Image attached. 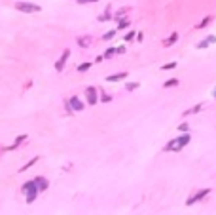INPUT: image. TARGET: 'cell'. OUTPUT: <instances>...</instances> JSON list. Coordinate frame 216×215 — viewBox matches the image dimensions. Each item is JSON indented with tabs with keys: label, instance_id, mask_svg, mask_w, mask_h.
<instances>
[{
	"label": "cell",
	"instance_id": "8",
	"mask_svg": "<svg viewBox=\"0 0 216 215\" xmlns=\"http://www.w3.org/2000/svg\"><path fill=\"white\" fill-rule=\"evenodd\" d=\"M127 76H129L127 72H116V74L106 76V82H121V80H125Z\"/></svg>",
	"mask_w": 216,
	"mask_h": 215
},
{
	"label": "cell",
	"instance_id": "19",
	"mask_svg": "<svg viewBox=\"0 0 216 215\" xmlns=\"http://www.w3.org/2000/svg\"><path fill=\"white\" fill-rule=\"evenodd\" d=\"M210 21H212V15H207V17H205V19L201 21V23L197 25V29H203V27H207V25L210 23Z\"/></svg>",
	"mask_w": 216,
	"mask_h": 215
},
{
	"label": "cell",
	"instance_id": "16",
	"mask_svg": "<svg viewBox=\"0 0 216 215\" xmlns=\"http://www.w3.org/2000/svg\"><path fill=\"white\" fill-rule=\"evenodd\" d=\"M38 160H40V156H34V158H32V160H30L29 164H25V166H23V167H19V173H21V172H25V169H29L30 166H34V164H36Z\"/></svg>",
	"mask_w": 216,
	"mask_h": 215
},
{
	"label": "cell",
	"instance_id": "6",
	"mask_svg": "<svg viewBox=\"0 0 216 215\" xmlns=\"http://www.w3.org/2000/svg\"><path fill=\"white\" fill-rule=\"evenodd\" d=\"M209 192H210V188H203V190H199V192H197V194H193V196H191V198H190V200H188L186 204H188V206H191V204H195V202H199V200H201L203 196H207V194H209Z\"/></svg>",
	"mask_w": 216,
	"mask_h": 215
},
{
	"label": "cell",
	"instance_id": "17",
	"mask_svg": "<svg viewBox=\"0 0 216 215\" xmlns=\"http://www.w3.org/2000/svg\"><path fill=\"white\" fill-rule=\"evenodd\" d=\"M116 53H118V48H116V46H114V48H108V50L104 52V59H110L112 55H116Z\"/></svg>",
	"mask_w": 216,
	"mask_h": 215
},
{
	"label": "cell",
	"instance_id": "11",
	"mask_svg": "<svg viewBox=\"0 0 216 215\" xmlns=\"http://www.w3.org/2000/svg\"><path fill=\"white\" fill-rule=\"evenodd\" d=\"M176 40H178V32H173V35H171L167 40H163V46H165V48H169V46H173Z\"/></svg>",
	"mask_w": 216,
	"mask_h": 215
},
{
	"label": "cell",
	"instance_id": "14",
	"mask_svg": "<svg viewBox=\"0 0 216 215\" xmlns=\"http://www.w3.org/2000/svg\"><path fill=\"white\" fill-rule=\"evenodd\" d=\"M127 12H131V8H129V6H127V8H121L120 12H116V15H114V21H121L123 14H127Z\"/></svg>",
	"mask_w": 216,
	"mask_h": 215
},
{
	"label": "cell",
	"instance_id": "5",
	"mask_svg": "<svg viewBox=\"0 0 216 215\" xmlns=\"http://www.w3.org/2000/svg\"><path fill=\"white\" fill-rule=\"evenodd\" d=\"M85 99H87V105H95L97 101H99V97H97V89H95L93 86H89V88L85 89Z\"/></svg>",
	"mask_w": 216,
	"mask_h": 215
},
{
	"label": "cell",
	"instance_id": "25",
	"mask_svg": "<svg viewBox=\"0 0 216 215\" xmlns=\"http://www.w3.org/2000/svg\"><path fill=\"white\" fill-rule=\"evenodd\" d=\"M100 101H102V103H108V101H112V95H108V93L102 92L100 93Z\"/></svg>",
	"mask_w": 216,
	"mask_h": 215
},
{
	"label": "cell",
	"instance_id": "20",
	"mask_svg": "<svg viewBox=\"0 0 216 215\" xmlns=\"http://www.w3.org/2000/svg\"><path fill=\"white\" fill-rule=\"evenodd\" d=\"M173 86H178V78H171L163 84V88H173Z\"/></svg>",
	"mask_w": 216,
	"mask_h": 215
},
{
	"label": "cell",
	"instance_id": "2",
	"mask_svg": "<svg viewBox=\"0 0 216 215\" xmlns=\"http://www.w3.org/2000/svg\"><path fill=\"white\" fill-rule=\"evenodd\" d=\"M23 192H25V200H27V204H32L34 200H36V196H38V187H36V183L34 181H27L25 185H23Z\"/></svg>",
	"mask_w": 216,
	"mask_h": 215
},
{
	"label": "cell",
	"instance_id": "3",
	"mask_svg": "<svg viewBox=\"0 0 216 215\" xmlns=\"http://www.w3.org/2000/svg\"><path fill=\"white\" fill-rule=\"evenodd\" d=\"M15 10H19V12H23V14H38L42 8H40L38 4L23 2V0H19V2H15Z\"/></svg>",
	"mask_w": 216,
	"mask_h": 215
},
{
	"label": "cell",
	"instance_id": "18",
	"mask_svg": "<svg viewBox=\"0 0 216 215\" xmlns=\"http://www.w3.org/2000/svg\"><path fill=\"white\" fill-rule=\"evenodd\" d=\"M118 35V29H114V31H108V32H104V35H102V40H110V38H114Z\"/></svg>",
	"mask_w": 216,
	"mask_h": 215
},
{
	"label": "cell",
	"instance_id": "26",
	"mask_svg": "<svg viewBox=\"0 0 216 215\" xmlns=\"http://www.w3.org/2000/svg\"><path fill=\"white\" fill-rule=\"evenodd\" d=\"M135 36H136V32H135V31H129L127 35H125V42H131V40H133Z\"/></svg>",
	"mask_w": 216,
	"mask_h": 215
},
{
	"label": "cell",
	"instance_id": "29",
	"mask_svg": "<svg viewBox=\"0 0 216 215\" xmlns=\"http://www.w3.org/2000/svg\"><path fill=\"white\" fill-rule=\"evenodd\" d=\"M188 128H190L188 124H180V126H178V130H180V131H188Z\"/></svg>",
	"mask_w": 216,
	"mask_h": 215
},
{
	"label": "cell",
	"instance_id": "28",
	"mask_svg": "<svg viewBox=\"0 0 216 215\" xmlns=\"http://www.w3.org/2000/svg\"><path fill=\"white\" fill-rule=\"evenodd\" d=\"M116 48H118V55H121V53L127 52V48H125V46H116Z\"/></svg>",
	"mask_w": 216,
	"mask_h": 215
},
{
	"label": "cell",
	"instance_id": "22",
	"mask_svg": "<svg viewBox=\"0 0 216 215\" xmlns=\"http://www.w3.org/2000/svg\"><path fill=\"white\" fill-rule=\"evenodd\" d=\"M136 88H139V82H127L125 84V89H127V92H133Z\"/></svg>",
	"mask_w": 216,
	"mask_h": 215
},
{
	"label": "cell",
	"instance_id": "1",
	"mask_svg": "<svg viewBox=\"0 0 216 215\" xmlns=\"http://www.w3.org/2000/svg\"><path fill=\"white\" fill-rule=\"evenodd\" d=\"M190 133H184V135H180V137H175L173 141H169L167 145H165V152H178V151H182L184 147L190 143Z\"/></svg>",
	"mask_w": 216,
	"mask_h": 215
},
{
	"label": "cell",
	"instance_id": "12",
	"mask_svg": "<svg viewBox=\"0 0 216 215\" xmlns=\"http://www.w3.org/2000/svg\"><path fill=\"white\" fill-rule=\"evenodd\" d=\"M89 44H91V36H80L78 38V46L80 48H87Z\"/></svg>",
	"mask_w": 216,
	"mask_h": 215
},
{
	"label": "cell",
	"instance_id": "27",
	"mask_svg": "<svg viewBox=\"0 0 216 215\" xmlns=\"http://www.w3.org/2000/svg\"><path fill=\"white\" fill-rule=\"evenodd\" d=\"M108 19H114V17H112V15H110L108 12H106L104 15H99V21H108Z\"/></svg>",
	"mask_w": 216,
	"mask_h": 215
},
{
	"label": "cell",
	"instance_id": "31",
	"mask_svg": "<svg viewBox=\"0 0 216 215\" xmlns=\"http://www.w3.org/2000/svg\"><path fill=\"white\" fill-rule=\"evenodd\" d=\"M212 97H216V86H214V89H212Z\"/></svg>",
	"mask_w": 216,
	"mask_h": 215
},
{
	"label": "cell",
	"instance_id": "9",
	"mask_svg": "<svg viewBox=\"0 0 216 215\" xmlns=\"http://www.w3.org/2000/svg\"><path fill=\"white\" fill-rule=\"evenodd\" d=\"M34 183H36V187H38L40 192H44L45 188L49 187V183H48V179H45V177H36V179H34Z\"/></svg>",
	"mask_w": 216,
	"mask_h": 215
},
{
	"label": "cell",
	"instance_id": "4",
	"mask_svg": "<svg viewBox=\"0 0 216 215\" xmlns=\"http://www.w3.org/2000/svg\"><path fill=\"white\" fill-rule=\"evenodd\" d=\"M68 57H70V50H65V52H63V55L59 57V61L55 63V71H57V72H61V71L65 69V65H66Z\"/></svg>",
	"mask_w": 216,
	"mask_h": 215
},
{
	"label": "cell",
	"instance_id": "15",
	"mask_svg": "<svg viewBox=\"0 0 216 215\" xmlns=\"http://www.w3.org/2000/svg\"><path fill=\"white\" fill-rule=\"evenodd\" d=\"M203 109V105L199 103V105H195V107H191V109H188V110H184V116H190V114H195V112H199Z\"/></svg>",
	"mask_w": 216,
	"mask_h": 215
},
{
	"label": "cell",
	"instance_id": "23",
	"mask_svg": "<svg viewBox=\"0 0 216 215\" xmlns=\"http://www.w3.org/2000/svg\"><path fill=\"white\" fill-rule=\"evenodd\" d=\"M175 67H176V61H171V63L163 65V67H161V69H163V71H171V69H175Z\"/></svg>",
	"mask_w": 216,
	"mask_h": 215
},
{
	"label": "cell",
	"instance_id": "13",
	"mask_svg": "<svg viewBox=\"0 0 216 215\" xmlns=\"http://www.w3.org/2000/svg\"><path fill=\"white\" fill-rule=\"evenodd\" d=\"M27 137H29V135H25V133H23V135H17V139H15V143H14V145H11V147H10V151H15V149H17V147H19V145H21L23 141H25Z\"/></svg>",
	"mask_w": 216,
	"mask_h": 215
},
{
	"label": "cell",
	"instance_id": "10",
	"mask_svg": "<svg viewBox=\"0 0 216 215\" xmlns=\"http://www.w3.org/2000/svg\"><path fill=\"white\" fill-rule=\"evenodd\" d=\"M68 103L72 105V109H74V110H84V107H85V105L82 103V101H80V99L76 97V95H72V97H70V101H68Z\"/></svg>",
	"mask_w": 216,
	"mask_h": 215
},
{
	"label": "cell",
	"instance_id": "7",
	"mask_svg": "<svg viewBox=\"0 0 216 215\" xmlns=\"http://www.w3.org/2000/svg\"><path fill=\"white\" fill-rule=\"evenodd\" d=\"M216 42V36L214 35H210V36H207L205 40H201L199 44H197V50H205V48H209L210 44H214Z\"/></svg>",
	"mask_w": 216,
	"mask_h": 215
},
{
	"label": "cell",
	"instance_id": "30",
	"mask_svg": "<svg viewBox=\"0 0 216 215\" xmlns=\"http://www.w3.org/2000/svg\"><path fill=\"white\" fill-rule=\"evenodd\" d=\"M78 4H87V2H99V0H76Z\"/></svg>",
	"mask_w": 216,
	"mask_h": 215
},
{
	"label": "cell",
	"instance_id": "21",
	"mask_svg": "<svg viewBox=\"0 0 216 215\" xmlns=\"http://www.w3.org/2000/svg\"><path fill=\"white\" fill-rule=\"evenodd\" d=\"M89 67H91L89 61H87V63H82V65H78V72H85V71H89Z\"/></svg>",
	"mask_w": 216,
	"mask_h": 215
},
{
	"label": "cell",
	"instance_id": "24",
	"mask_svg": "<svg viewBox=\"0 0 216 215\" xmlns=\"http://www.w3.org/2000/svg\"><path fill=\"white\" fill-rule=\"evenodd\" d=\"M127 27H129V19H123L121 23L118 25V31H123V29H127Z\"/></svg>",
	"mask_w": 216,
	"mask_h": 215
}]
</instances>
